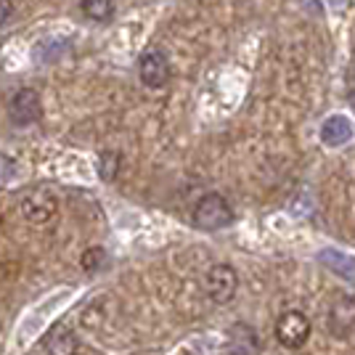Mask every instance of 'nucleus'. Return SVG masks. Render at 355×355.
I'll use <instances>...</instances> for the list:
<instances>
[{
	"label": "nucleus",
	"mask_w": 355,
	"mask_h": 355,
	"mask_svg": "<svg viewBox=\"0 0 355 355\" xmlns=\"http://www.w3.org/2000/svg\"><path fill=\"white\" fill-rule=\"evenodd\" d=\"M138 74H141V83L151 90H159L170 83V59L162 48H148L141 53Z\"/></svg>",
	"instance_id": "3"
},
{
	"label": "nucleus",
	"mask_w": 355,
	"mask_h": 355,
	"mask_svg": "<svg viewBox=\"0 0 355 355\" xmlns=\"http://www.w3.org/2000/svg\"><path fill=\"white\" fill-rule=\"evenodd\" d=\"M119 162H122V157H119L117 151H104L98 157V175L104 178V180H114L119 173Z\"/></svg>",
	"instance_id": "12"
},
{
	"label": "nucleus",
	"mask_w": 355,
	"mask_h": 355,
	"mask_svg": "<svg viewBox=\"0 0 355 355\" xmlns=\"http://www.w3.org/2000/svg\"><path fill=\"white\" fill-rule=\"evenodd\" d=\"M350 106H353V112H355V90L350 93Z\"/></svg>",
	"instance_id": "15"
},
{
	"label": "nucleus",
	"mask_w": 355,
	"mask_h": 355,
	"mask_svg": "<svg viewBox=\"0 0 355 355\" xmlns=\"http://www.w3.org/2000/svg\"><path fill=\"white\" fill-rule=\"evenodd\" d=\"M308 337H311V321H308L305 313L286 311L276 321V340L282 342L284 347L297 350V347H302L308 342Z\"/></svg>",
	"instance_id": "5"
},
{
	"label": "nucleus",
	"mask_w": 355,
	"mask_h": 355,
	"mask_svg": "<svg viewBox=\"0 0 355 355\" xmlns=\"http://www.w3.org/2000/svg\"><path fill=\"white\" fill-rule=\"evenodd\" d=\"M205 289H207L209 300H212L215 305H225V302H231V300L236 297L239 273L228 266V263H218V266H212L207 270V276H205Z\"/></svg>",
	"instance_id": "2"
},
{
	"label": "nucleus",
	"mask_w": 355,
	"mask_h": 355,
	"mask_svg": "<svg viewBox=\"0 0 355 355\" xmlns=\"http://www.w3.org/2000/svg\"><path fill=\"white\" fill-rule=\"evenodd\" d=\"M77 347H80V340L72 326L59 324L48 334V355H77Z\"/></svg>",
	"instance_id": "8"
},
{
	"label": "nucleus",
	"mask_w": 355,
	"mask_h": 355,
	"mask_svg": "<svg viewBox=\"0 0 355 355\" xmlns=\"http://www.w3.org/2000/svg\"><path fill=\"white\" fill-rule=\"evenodd\" d=\"M56 207H59V202H56V196L48 191V189H35V191H30L21 199V215H24V220L37 223V225L51 220L56 215Z\"/></svg>",
	"instance_id": "6"
},
{
	"label": "nucleus",
	"mask_w": 355,
	"mask_h": 355,
	"mask_svg": "<svg viewBox=\"0 0 355 355\" xmlns=\"http://www.w3.org/2000/svg\"><path fill=\"white\" fill-rule=\"evenodd\" d=\"M80 11L93 21H109L114 16V0H80Z\"/></svg>",
	"instance_id": "11"
},
{
	"label": "nucleus",
	"mask_w": 355,
	"mask_h": 355,
	"mask_svg": "<svg viewBox=\"0 0 355 355\" xmlns=\"http://www.w3.org/2000/svg\"><path fill=\"white\" fill-rule=\"evenodd\" d=\"M40 117H43V101H40L37 90H16L8 101V119L19 128H27V125H35Z\"/></svg>",
	"instance_id": "4"
},
{
	"label": "nucleus",
	"mask_w": 355,
	"mask_h": 355,
	"mask_svg": "<svg viewBox=\"0 0 355 355\" xmlns=\"http://www.w3.org/2000/svg\"><path fill=\"white\" fill-rule=\"evenodd\" d=\"M234 223V207L220 193H205L193 207V225L202 231H220Z\"/></svg>",
	"instance_id": "1"
},
{
	"label": "nucleus",
	"mask_w": 355,
	"mask_h": 355,
	"mask_svg": "<svg viewBox=\"0 0 355 355\" xmlns=\"http://www.w3.org/2000/svg\"><path fill=\"white\" fill-rule=\"evenodd\" d=\"M355 329V297L340 295L329 311V331L334 337H347Z\"/></svg>",
	"instance_id": "7"
},
{
	"label": "nucleus",
	"mask_w": 355,
	"mask_h": 355,
	"mask_svg": "<svg viewBox=\"0 0 355 355\" xmlns=\"http://www.w3.org/2000/svg\"><path fill=\"white\" fill-rule=\"evenodd\" d=\"M98 260H104V250H101V247H96V250H88L85 254H83V268H85V270L90 273V270H96V268L101 266Z\"/></svg>",
	"instance_id": "13"
},
{
	"label": "nucleus",
	"mask_w": 355,
	"mask_h": 355,
	"mask_svg": "<svg viewBox=\"0 0 355 355\" xmlns=\"http://www.w3.org/2000/svg\"><path fill=\"white\" fill-rule=\"evenodd\" d=\"M231 347L236 355H252L257 353V337L247 324H236L231 331Z\"/></svg>",
	"instance_id": "10"
},
{
	"label": "nucleus",
	"mask_w": 355,
	"mask_h": 355,
	"mask_svg": "<svg viewBox=\"0 0 355 355\" xmlns=\"http://www.w3.org/2000/svg\"><path fill=\"white\" fill-rule=\"evenodd\" d=\"M353 138V125H350V119L347 117H329L324 122V128H321V141H324L326 146H342V144H347Z\"/></svg>",
	"instance_id": "9"
},
{
	"label": "nucleus",
	"mask_w": 355,
	"mask_h": 355,
	"mask_svg": "<svg viewBox=\"0 0 355 355\" xmlns=\"http://www.w3.org/2000/svg\"><path fill=\"white\" fill-rule=\"evenodd\" d=\"M11 16H14V3L11 0H0V27L8 24Z\"/></svg>",
	"instance_id": "14"
}]
</instances>
